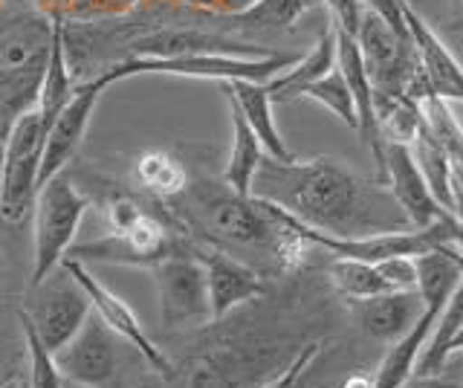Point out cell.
<instances>
[{
  "instance_id": "7",
  "label": "cell",
  "mask_w": 463,
  "mask_h": 388,
  "mask_svg": "<svg viewBox=\"0 0 463 388\" xmlns=\"http://www.w3.org/2000/svg\"><path fill=\"white\" fill-rule=\"evenodd\" d=\"M47 122L33 105L4 134V156H0V214L9 223H21L38 194V171L47 142Z\"/></svg>"
},
{
  "instance_id": "26",
  "label": "cell",
  "mask_w": 463,
  "mask_h": 388,
  "mask_svg": "<svg viewBox=\"0 0 463 388\" xmlns=\"http://www.w3.org/2000/svg\"><path fill=\"white\" fill-rule=\"evenodd\" d=\"M310 6L304 0H255V4L235 15L232 21L250 30H287L293 26Z\"/></svg>"
},
{
  "instance_id": "29",
  "label": "cell",
  "mask_w": 463,
  "mask_h": 388,
  "mask_svg": "<svg viewBox=\"0 0 463 388\" xmlns=\"http://www.w3.org/2000/svg\"><path fill=\"white\" fill-rule=\"evenodd\" d=\"M362 6H365L368 12H373L376 18H383L400 38L411 41L409 24H405V0H362Z\"/></svg>"
},
{
  "instance_id": "22",
  "label": "cell",
  "mask_w": 463,
  "mask_h": 388,
  "mask_svg": "<svg viewBox=\"0 0 463 388\" xmlns=\"http://www.w3.org/2000/svg\"><path fill=\"white\" fill-rule=\"evenodd\" d=\"M417 148H411L414 160L420 166V171H423V177L429 183V189L434 194V200L449 212L455 214L458 212V203H455V192H452V175H449V163H446V148L443 142L434 137L426 122L420 125V131L414 137Z\"/></svg>"
},
{
  "instance_id": "38",
  "label": "cell",
  "mask_w": 463,
  "mask_h": 388,
  "mask_svg": "<svg viewBox=\"0 0 463 388\" xmlns=\"http://www.w3.org/2000/svg\"><path fill=\"white\" fill-rule=\"evenodd\" d=\"M180 4H185V6H192V4H194V0H180Z\"/></svg>"
},
{
  "instance_id": "36",
  "label": "cell",
  "mask_w": 463,
  "mask_h": 388,
  "mask_svg": "<svg viewBox=\"0 0 463 388\" xmlns=\"http://www.w3.org/2000/svg\"><path fill=\"white\" fill-rule=\"evenodd\" d=\"M455 6H458V12H460V18H463V0H455Z\"/></svg>"
},
{
  "instance_id": "11",
  "label": "cell",
  "mask_w": 463,
  "mask_h": 388,
  "mask_svg": "<svg viewBox=\"0 0 463 388\" xmlns=\"http://www.w3.org/2000/svg\"><path fill=\"white\" fill-rule=\"evenodd\" d=\"M61 267L79 281V287L87 293V298H90V308H93V313L99 316V319L105 322L122 342H128L130 348H134L145 359V363H148V368L154 374L165 377V374L174 368V363L163 354V348H159V345L148 334H145V327L139 325L137 313L130 310L128 301H122L110 290V287L101 284L81 261H76V258H64Z\"/></svg>"
},
{
  "instance_id": "41",
  "label": "cell",
  "mask_w": 463,
  "mask_h": 388,
  "mask_svg": "<svg viewBox=\"0 0 463 388\" xmlns=\"http://www.w3.org/2000/svg\"><path fill=\"white\" fill-rule=\"evenodd\" d=\"M76 388H79V385H76Z\"/></svg>"
},
{
  "instance_id": "32",
  "label": "cell",
  "mask_w": 463,
  "mask_h": 388,
  "mask_svg": "<svg viewBox=\"0 0 463 388\" xmlns=\"http://www.w3.org/2000/svg\"><path fill=\"white\" fill-rule=\"evenodd\" d=\"M400 388H463L455 380H446L443 374H431V377H420V374H411Z\"/></svg>"
},
{
  "instance_id": "30",
  "label": "cell",
  "mask_w": 463,
  "mask_h": 388,
  "mask_svg": "<svg viewBox=\"0 0 463 388\" xmlns=\"http://www.w3.org/2000/svg\"><path fill=\"white\" fill-rule=\"evenodd\" d=\"M330 15H333V26L347 35L359 33V21H362V12H365V6H362V0H325Z\"/></svg>"
},
{
  "instance_id": "3",
  "label": "cell",
  "mask_w": 463,
  "mask_h": 388,
  "mask_svg": "<svg viewBox=\"0 0 463 388\" xmlns=\"http://www.w3.org/2000/svg\"><path fill=\"white\" fill-rule=\"evenodd\" d=\"M52 33L55 21L38 6H24L0 21V117L6 119V128L35 105Z\"/></svg>"
},
{
  "instance_id": "34",
  "label": "cell",
  "mask_w": 463,
  "mask_h": 388,
  "mask_svg": "<svg viewBox=\"0 0 463 388\" xmlns=\"http://www.w3.org/2000/svg\"><path fill=\"white\" fill-rule=\"evenodd\" d=\"M342 388H373V377H368V374H362V371H356V374H351L345 383H342Z\"/></svg>"
},
{
  "instance_id": "19",
  "label": "cell",
  "mask_w": 463,
  "mask_h": 388,
  "mask_svg": "<svg viewBox=\"0 0 463 388\" xmlns=\"http://www.w3.org/2000/svg\"><path fill=\"white\" fill-rule=\"evenodd\" d=\"M226 102L232 113V151H229V163L223 168V183L238 194H252V180L267 154H264V146H260V139L250 128V122L243 119L241 108L232 102L229 96H226Z\"/></svg>"
},
{
  "instance_id": "10",
  "label": "cell",
  "mask_w": 463,
  "mask_h": 388,
  "mask_svg": "<svg viewBox=\"0 0 463 388\" xmlns=\"http://www.w3.org/2000/svg\"><path fill=\"white\" fill-rule=\"evenodd\" d=\"M55 365L79 388H110L119 374V336L90 310L79 334L55 351Z\"/></svg>"
},
{
  "instance_id": "5",
  "label": "cell",
  "mask_w": 463,
  "mask_h": 388,
  "mask_svg": "<svg viewBox=\"0 0 463 388\" xmlns=\"http://www.w3.org/2000/svg\"><path fill=\"white\" fill-rule=\"evenodd\" d=\"M296 62L287 52L264 55H232V52H192L174 59H125L108 67L101 76L110 84L130 76H177V79H206V81H269Z\"/></svg>"
},
{
  "instance_id": "39",
  "label": "cell",
  "mask_w": 463,
  "mask_h": 388,
  "mask_svg": "<svg viewBox=\"0 0 463 388\" xmlns=\"http://www.w3.org/2000/svg\"><path fill=\"white\" fill-rule=\"evenodd\" d=\"M4 388H18V383H9V385H4Z\"/></svg>"
},
{
  "instance_id": "24",
  "label": "cell",
  "mask_w": 463,
  "mask_h": 388,
  "mask_svg": "<svg viewBox=\"0 0 463 388\" xmlns=\"http://www.w3.org/2000/svg\"><path fill=\"white\" fill-rule=\"evenodd\" d=\"M18 319L24 327V339H26V359H29V371H26V388H67V380L61 377V371L55 365V354L47 351L35 334L33 322L24 310H18Z\"/></svg>"
},
{
  "instance_id": "28",
  "label": "cell",
  "mask_w": 463,
  "mask_h": 388,
  "mask_svg": "<svg viewBox=\"0 0 463 388\" xmlns=\"http://www.w3.org/2000/svg\"><path fill=\"white\" fill-rule=\"evenodd\" d=\"M388 290H417V261L411 255H394L376 264Z\"/></svg>"
},
{
  "instance_id": "31",
  "label": "cell",
  "mask_w": 463,
  "mask_h": 388,
  "mask_svg": "<svg viewBox=\"0 0 463 388\" xmlns=\"http://www.w3.org/2000/svg\"><path fill=\"white\" fill-rule=\"evenodd\" d=\"M255 4V0H194L192 9L200 12H209V15H226V18H235L241 12H246Z\"/></svg>"
},
{
  "instance_id": "25",
  "label": "cell",
  "mask_w": 463,
  "mask_h": 388,
  "mask_svg": "<svg viewBox=\"0 0 463 388\" xmlns=\"http://www.w3.org/2000/svg\"><path fill=\"white\" fill-rule=\"evenodd\" d=\"M298 99H313V102L325 105L333 117H339L347 128H354V131H356V125H359L356 122V105H354L351 88H347V81H345L339 67H333L327 76L307 84Z\"/></svg>"
},
{
  "instance_id": "9",
  "label": "cell",
  "mask_w": 463,
  "mask_h": 388,
  "mask_svg": "<svg viewBox=\"0 0 463 388\" xmlns=\"http://www.w3.org/2000/svg\"><path fill=\"white\" fill-rule=\"evenodd\" d=\"M151 272L159 296V316L168 330L200 327L203 322H212L206 272L194 255H168L154 264Z\"/></svg>"
},
{
  "instance_id": "6",
  "label": "cell",
  "mask_w": 463,
  "mask_h": 388,
  "mask_svg": "<svg viewBox=\"0 0 463 388\" xmlns=\"http://www.w3.org/2000/svg\"><path fill=\"white\" fill-rule=\"evenodd\" d=\"M35 258L29 272V287L43 281L55 267H61L70 247L76 243L84 212L90 209V197H84L67 171H58L41 185L35 194Z\"/></svg>"
},
{
  "instance_id": "23",
  "label": "cell",
  "mask_w": 463,
  "mask_h": 388,
  "mask_svg": "<svg viewBox=\"0 0 463 388\" xmlns=\"http://www.w3.org/2000/svg\"><path fill=\"white\" fill-rule=\"evenodd\" d=\"M327 279L347 301L391 293L385 279L380 276V270H376V264L356 261V258H333L327 267Z\"/></svg>"
},
{
  "instance_id": "20",
  "label": "cell",
  "mask_w": 463,
  "mask_h": 388,
  "mask_svg": "<svg viewBox=\"0 0 463 388\" xmlns=\"http://www.w3.org/2000/svg\"><path fill=\"white\" fill-rule=\"evenodd\" d=\"M460 327H463V279L458 281L455 293L449 296V301L438 316V322H434L423 351H420V356H417L414 374H420V377L443 374V368L449 363V345H452V339Z\"/></svg>"
},
{
  "instance_id": "18",
  "label": "cell",
  "mask_w": 463,
  "mask_h": 388,
  "mask_svg": "<svg viewBox=\"0 0 463 388\" xmlns=\"http://www.w3.org/2000/svg\"><path fill=\"white\" fill-rule=\"evenodd\" d=\"M333 67H336V30L327 26V30L318 35L316 47L304 55V59H296L284 73L267 81L272 102H293L307 84L327 76Z\"/></svg>"
},
{
  "instance_id": "12",
  "label": "cell",
  "mask_w": 463,
  "mask_h": 388,
  "mask_svg": "<svg viewBox=\"0 0 463 388\" xmlns=\"http://www.w3.org/2000/svg\"><path fill=\"white\" fill-rule=\"evenodd\" d=\"M194 258L203 264V272H206L212 322H223L238 308L267 296L264 272L255 270L252 264H246L243 258L232 255L226 250L209 247V243H203V241H197Z\"/></svg>"
},
{
  "instance_id": "17",
  "label": "cell",
  "mask_w": 463,
  "mask_h": 388,
  "mask_svg": "<svg viewBox=\"0 0 463 388\" xmlns=\"http://www.w3.org/2000/svg\"><path fill=\"white\" fill-rule=\"evenodd\" d=\"M223 90L232 102L241 108L243 119L250 122L255 137L260 139V146H264V154L279 163H293L296 154L287 148V142L279 134V128H275V119H272L275 102L269 96L267 81H223Z\"/></svg>"
},
{
  "instance_id": "37",
  "label": "cell",
  "mask_w": 463,
  "mask_h": 388,
  "mask_svg": "<svg viewBox=\"0 0 463 388\" xmlns=\"http://www.w3.org/2000/svg\"><path fill=\"white\" fill-rule=\"evenodd\" d=\"M307 6H316V4H325V0H304Z\"/></svg>"
},
{
  "instance_id": "4",
  "label": "cell",
  "mask_w": 463,
  "mask_h": 388,
  "mask_svg": "<svg viewBox=\"0 0 463 388\" xmlns=\"http://www.w3.org/2000/svg\"><path fill=\"white\" fill-rule=\"evenodd\" d=\"M197 252V238L188 235L165 200H156L154 209L134 226L122 232H108L96 241L72 243L67 258H76L81 264H116V267H154L168 255Z\"/></svg>"
},
{
  "instance_id": "1",
  "label": "cell",
  "mask_w": 463,
  "mask_h": 388,
  "mask_svg": "<svg viewBox=\"0 0 463 388\" xmlns=\"http://www.w3.org/2000/svg\"><path fill=\"white\" fill-rule=\"evenodd\" d=\"M252 194L333 238H368L414 229L385 183L362 177L333 156L304 163H279L264 156L252 180Z\"/></svg>"
},
{
  "instance_id": "33",
  "label": "cell",
  "mask_w": 463,
  "mask_h": 388,
  "mask_svg": "<svg viewBox=\"0 0 463 388\" xmlns=\"http://www.w3.org/2000/svg\"><path fill=\"white\" fill-rule=\"evenodd\" d=\"M70 4L72 0H33V6H38L43 15H50V18H67Z\"/></svg>"
},
{
  "instance_id": "40",
  "label": "cell",
  "mask_w": 463,
  "mask_h": 388,
  "mask_svg": "<svg viewBox=\"0 0 463 388\" xmlns=\"http://www.w3.org/2000/svg\"><path fill=\"white\" fill-rule=\"evenodd\" d=\"M18 388H26V383H21V385H18Z\"/></svg>"
},
{
  "instance_id": "8",
  "label": "cell",
  "mask_w": 463,
  "mask_h": 388,
  "mask_svg": "<svg viewBox=\"0 0 463 388\" xmlns=\"http://www.w3.org/2000/svg\"><path fill=\"white\" fill-rule=\"evenodd\" d=\"M33 322L38 339L47 351H61L79 334V327L90 316V298L64 267H55L43 281L29 287L26 305L21 308Z\"/></svg>"
},
{
  "instance_id": "13",
  "label": "cell",
  "mask_w": 463,
  "mask_h": 388,
  "mask_svg": "<svg viewBox=\"0 0 463 388\" xmlns=\"http://www.w3.org/2000/svg\"><path fill=\"white\" fill-rule=\"evenodd\" d=\"M110 88L108 76H96L87 79L81 84L72 88L70 102L61 108V113L52 119L50 131H47V142H43V156H41V171H38V189L50 177H55L58 171H64L67 163L76 156L81 139L87 134V125H90V117L99 105L101 93Z\"/></svg>"
},
{
  "instance_id": "2",
  "label": "cell",
  "mask_w": 463,
  "mask_h": 388,
  "mask_svg": "<svg viewBox=\"0 0 463 388\" xmlns=\"http://www.w3.org/2000/svg\"><path fill=\"white\" fill-rule=\"evenodd\" d=\"M188 235L232 255L252 252L272 272L304 267L310 243L301 238L293 214L255 194H238L221 180H188L185 192L168 200Z\"/></svg>"
},
{
  "instance_id": "16",
  "label": "cell",
  "mask_w": 463,
  "mask_h": 388,
  "mask_svg": "<svg viewBox=\"0 0 463 388\" xmlns=\"http://www.w3.org/2000/svg\"><path fill=\"white\" fill-rule=\"evenodd\" d=\"M351 310L356 316V325L362 334L376 342H397L402 334H409L411 325L423 313V298L417 290H391L371 298L351 301Z\"/></svg>"
},
{
  "instance_id": "21",
  "label": "cell",
  "mask_w": 463,
  "mask_h": 388,
  "mask_svg": "<svg viewBox=\"0 0 463 388\" xmlns=\"http://www.w3.org/2000/svg\"><path fill=\"white\" fill-rule=\"evenodd\" d=\"M134 177L151 197L165 200V203L177 197V194H183L188 180H192L188 168L177 160V156L168 154V151H159V148L142 151L137 156V160H134Z\"/></svg>"
},
{
  "instance_id": "27",
  "label": "cell",
  "mask_w": 463,
  "mask_h": 388,
  "mask_svg": "<svg viewBox=\"0 0 463 388\" xmlns=\"http://www.w3.org/2000/svg\"><path fill=\"white\" fill-rule=\"evenodd\" d=\"M137 4H139V0H72L64 21L93 24V21H99V18L125 15V12H130Z\"/></svg>"
},
{
  "instance_id": "14",
  "label": "cell",
  "mask_w": 463,
  "mask_h": 388,
  "mask_svg": "<svg viewBox=\"0 0 463 388\" xmlns=\"http://www.w3.org/2000/svg\"><path fill=\"white\" fill-rule=\"evenodd\" d=\"M385 185L397 197L405 218L411 221L414 229H429L446 218V209L434 200L429 183L420 171L411 146L402 142H385Z\"/></svg>"
},
{
  "instance_id": "15",
  "label": "cell",
  "mask_w": 463,
  "mask_h": 388,
  "mask_svg": "<svg viewBox=\"0 0 463 388\" xmlns=\"http://www.w3.org/2000/svg\"><path fill=\"white\" fill-rule=\"evenodd\" d=\"M405 24H409V35L417 52V64L423 70L426 84L431 90V99H458L463 102V67L455 59L449 47L440 41V35L417 15L405 0Z\"/></svg>"
},
{
  "instance_id": "35",
  "label": "cell",
  "mask_w": 463,
  "mask_h": 388,
  "mask_svg": "<svg viewBox=\"0 0 463 388\" xmlns=\"http://www.w3.org/2000/svg\"><path fill=\"white\" fill-rule=\"evenodd\" d=\"M463 351V327L455 334V339H452V345H449V359H452L455 354H460Z\"/></svg>"
}]
</instances>
